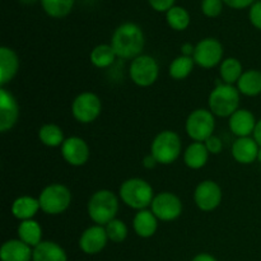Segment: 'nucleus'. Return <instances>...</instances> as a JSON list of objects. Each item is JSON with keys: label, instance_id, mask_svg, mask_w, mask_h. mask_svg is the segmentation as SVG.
Masks as SVG:
<instances>
[{"label": "nucleus", "instance_id": "obj_24", "mask_svg": "<svg viewBox=\"0 0 261 261\" xmlns=\"http://www.w3.org/2000/svg\"><path fill=\"white\" fill-rule=\"evenodd\" d=\"M237 89L240 93L247 97H255L261 94V71L257 69H249L244 71L237 82Z\"/></svg>", "mask_w": 261, "mask_h": 261}, {"label": "nucleus", "instance_id": "obj_11", "mask_svg": "<svg viewBox=\"0 0 261 261\" xmlns=\"http://www.w3.org/2000/svg\"><path fill=\"white\" fill-rule=\"evenodd\" d=\"M150 211L160 221L172 222L182 213V203L180 198L170 191L157 194L150 204Z\"/></svg>", "mask_w": 261, "mask_h": 261}, {"label": "nucleus", "instance_id": "obj_23", "mask_svg": "<svg viewBox=\"0 0 261 261\" xmlns=\"http://www.w3.org/2000/svg\"><path fill=\"white\" fill-rule=\"evenodd\" d=\"M209 154L211 153L208 152L204 143L194 142L185 149L184 162L191 170H200L208 162Z\"/></svg>", "mask_w": 261, "mask_h": 261}, {"label": "nucleus", "instance_id": "obj_34", "mask_svg": "<svg viewBox=\"0 0 261 261\" xmlns=\"http://www.w3.org/2000/svg\"><path fill=\"white\" fill-rule=\"evenodd\" d=\"M249 19L250 22H251V24L254 25L256 30L261 31V0L255 2L254 4L250 7Z\"/></svg>", "mask_w": 261, "mask_h": 261}, {"label": "nucleus", "instance_id": "obj_2", "mask_svg": "<svg viewBox=\"0 0 261 261\" xmlns=\"http://www.w3.org/2000/svg\"><path fill=\"white\" fill-rule=\"evenodd\" d=\"M87 212L92 221L98 226H106L111 221L116 218L119 212V199L116 194L111 190L102 189L96 191L89 198L87 204Z\"/></svg>", "mask_w": 261, "mask_h": 261}, {"label": "nucleus", "instance_id": "obj_43", "mask_svg": "<svg viewBox=\"0 0 261 261\" xmlns=\"http://www.w3.org/2000/svg\"><path fill=\"white\" fill-rule=\"evenodd\" d=\"M257 161H259V162L261 163V147H260V149H259V154H257Z\"/></svg>", "mask_w": 261, "mask_h": 261}, {"label": "nucleus", "instance_id": "obj_29", "mask_svg": "<svg viewBox=\"0 0 261 261\" xmlns=\"http://www.w3.org/2000/svg\"><path fill=\"white\" fill-rule=\"evenodd\" d=\"M166 22L173 31L181 32V31H185L190 25V13L184 7L175 5L166 13Z\"/></svg>", "mask_w": 261, "mask_h": 261}, {"label": "nucleus", "instance_id": "obj_26", "mask_svg": "<svg viewBox=\"0 0 261 261\" xmlns=\"http://www.w3.org/2000/svg\"><path fill=\"white\" fill-rule=\"evenodd\" d=\"M244 74L242 64L239 59L236 58H226L221 63L219 66V75L223 83L226 84H237L239 79Z\"/></svg>", "mask_w": 261, "mask_h": 261}, {"label": "nucleus", "instance_id": "obj_8", "mask_svg": "<svg viewBox=\"0 0 261 261\" xmlns=\"http://www.w3.org/2000/svg\"><path fill=\"white\" fill-rule=\"evenodd\" d=\"M129 75L133 83L139 87H150L157 82L160 75V65L150 55H139L133 59L129 66Z\"/></svg>", "mask_w": 261, "mask_h": 261}, {"label": "nucleus", "instance_id": "obj_17", "mask_svg": "<svg viewBox=\"0 0 261 261\" xmlns=\"http://www.w3.org/2000/svg\"><path fill=\"white\" fill-rule=\"evenodd\" d=\"M256 119L251 111L246 109H239L231 117H229L228 126L232 134L237 138L250 137L254 133L256 126Z\"/></svg>", "mask_w": 261, "mask_h": 261}, {"label": "nucleus", "instance_id": "obj_30", "mask_svg": "<svg viewBox=\"0 0 261 261\" xmlns=\"http://www.w3.org/2000/svg\"><path fill=\"white\" fill-rule=\"evenodd\" d=\"M116 54H115L114 48L111 45H107V43H101V45L96 46V47L92 50L89 59H91V63L93 64L96 68L105 69L111 66L115 63V59H116Z\"/></svg>", "mask_w": 261, "mask_h": 261}, {"label": "nucleus", "instance_id": "obj_35", "mask_svg": "<svg viewBox=\"0 0 261 261\" xmlns=\"http://www.w3.org/2000/svg\"><path fill=\"white\" fill-rule=\"evenodd\" d=\"M176 0H148V4L153 10L158 13H167L172 7H175Z\"/></svg>", "mask_w": 261, "mask_h": 261}, {"label": "nucleus", "instance_id": "obj_40", "mask_svg": "<svg viewBox=\"0 0 261 261\" xmlns=\"http://www.w3.org/2000/svg\"><path fill=\"white\" fill-rule=\"evenodd\" d=\"M191 261H217V259L213 255L206 254V252H201V254H198L196 256H194V259Z\"/></svg>", "mask_w": 261, "mask_h": 261}, {"label": "nucleus", "instance_id": "obj_6", "mask_svg": "<svg viewBox=\"0 0 261 261\" xmlns=\"http://www.w3.org/2000/svg\"><path fill=\"white\" fill-rule=\"evenodd\" d=\"M71 191L63 184L47 185L38 196L41 211L47 216H59L69 209L71 204Z\"/></svg>", "mask_w": 261, "mask_h": 261}, {"label": "nucleus", "instance_id": "obj_22", "mask_svg": "<svg viewBox=\"0 0 261 261\" xmlns=\"http://www.w3.org/2000/svg\"><path fill=\"white\" fill-rule=\"evenodd\" d=\"M32 261H68V255L56 242L42 241L33 247Z\"/></svg>", "mask_w": 261, "mask_h": 261}, {"label": "nucleus", "instance_id": "obj_4", "mask_svg": "<svg viewBox=\"0 0 261 261\" xmlns=\"http://www.w3.org/2000/svg\"><path fill=\"white\" fill-rule=\"evenodd\" d=\"M208 105L214 116L231 117L239 110L240 91L236 86L218 82L209 94Z\"/></svg>", "mask_w": 261, "mask_h": 261}, {"label": "nucleus", "instance_id": "obj_7", "mask_svg": "<svg viewBox=\"0 0 261 261\" xmlns=\"http://www.w3.org/2000/svg\"><path fill=\"white\" fill-rule=\"evenodd\" d=\"M186 133L194 142L204 143L208 138L214 135L216 119L211 110H194L186 119Z\"/></svg>", "mask_w": 261, "mask_h": 261}, {"label": "nucleus", "instance_id": "obj_21", "mask_svg": "<svg viewBox=\"0 0 261 261\" xmlns=\"http://www.w3.org/2000/svg\"><path fill=\"white\" fill-rule=\"evenodd\" d=\"M41 209L40 201L38 199L33 198V196L23 195L15 199L12 204V214L14 218L18 221H28V219H33V217L38 213Z\"/></svg>", "mask_w": 261, "mask_h": 261}, {"label": "nucleus", "instance_id": "obj_18", "mask_svg": "<svg viewBox=\"0 0 261 261\" xmlns=\"http://www.w3.org/2000/svg\"><path fill=\"white\" fill-rule=\"evenodd\" d=\"M19 69V58L13 48L8 46L0 47V86L5 87V84L13 81Z\"/></svg>", "mask_w": 261, "mask_h": 261}, {"label": "nucleus", "instance_id": "obj_32", "mask_svg": "<svg viewBox=\"0 0 261 261\" xmlns=\"http://www.w3.org/2000/svg\"><path fill=\"white\" fill-rule=\"evenodd\" d=\"M105 229H106L109 241H112L114 244H121V242H124L126 240L127 233H129V229H127V226L125 224V222L117 218H115L114 221L107 223L105 226Z\"/></svg>", "mask_w": 261, "mask_h": 261}, {"label": "nucleus", "instance_id": "obj_14", "mask_svg": "<svg viewBox=\"0 0 261 261\" xmlns=\"http://www.w3.org/2000/svg\"><path fill=\"white\" fill-rule=\"evenodd\" d=\"M19 106L15 97L4 87L0 88V132L7 133L17 124Z\"/></svg>", "mask_w": 261, "mask_h": 261}, {"label": "nucleus", "instance_id": "obj_25", "mask_svg": "<svg viewBox=\"0 0 261 261\" xmlns=\"http://www.w3.org/2000/svg\"><path fill=\"white\" fill-rule=\"evenodd\" d=\"M17 234L20 241L27 244L32 249L42 242V228L35 219L20 222L17 228Z\"/></svg>", "mask_w": 261, "mask_h": 261}, {"label": "nucleus", "instance_id": "obj_15", "mask_svg": "<svg viewBox=\"0 0 261 261\" xmlns=\"http://www.w3.org/2000/svg\"><path fill=\"white\" fill-rule=\"evenodd\" d=\"M107 242H109V237H107L105 227L94 224V226L88 227L82 233L79 239V249L87 255H96L106 247Z\"/></svg>", "mask_w": 261, "mask_h": 261}, {"label": "nucleus", "instance_id": "obj_37", "mask_svg": "<svg viewBox=\"0 0 261 261\" xmlns=\"http://www.w3.org/2000/svg\"><path fill=\"white\" fill-rule=\"evenodd\" d=\"M255 2L256 0H223L224 5L236 10H242L246 9V8H250Z\"/></svg>", "mask_w": 261, "mask_h": 261}, {"label": "nucleus", "instance_id": "obj_33", "mask_svg": "<svg viewBox=\"0 0 261 261\" xmlns=\"http://www.w3.org/2000/svg\"><path fill=\"white\" fill-rule=\"evenodd\" d=\"M223 0H201L200 9L205 17L217 18L223 12Z\"/></svg>", "mask_w": 261, "mask_h": 261}, {"label": "nucleus", "instance_id": "obj_9", "mask_svg": "<svg viewBox=\"0 0 261 261\" xmlns=\"http://www.w3.org/2000/svg\"><path fill=\"white\" fill-rule=\"evenodd\" d=\"M102 102L93 92H83L74 98L71 115L81 124H91L101 115Z\"/></svg>", "mask_w": 261, "mask_h": 261}, {"label": "nucleus", "instance_id": "obj_3", "mask_svg": "<svg viewBox=\"0 0 261 261\" xmlns=\"http://www.w3.org/2000/svg\"><path fill=\"white\" fill-rule=\"evenodd\" d=\"M119 195L125 205L135 211L147 209L155 196L150 184L140 177L125 180L120 186Z\"/></svg>", "mask_w": 261, "mask_h": 261}, {"label": "nucleus", "instance_id": "obj_19", "mask_svg": "<svg viewBox=\"0 0 261 261\" xmlns=\"http://www.w3.org/2000/svg\"><path fill=\"white\" fill-rule=\"evenodd\" d=\"M33 249L18 240H9L4 242L0 249L2 261H31L32 260Z\"/></svg>", "mask_w": 261, "mask_h": 261}, {"label": "nucleus", "instance_id": "obj_42", "mask_svg": "<svg viewBox=\"0 0 261 261\" xmlns=\"http://www.w3.org/2000/svg\"><path fill=\"white\" fill-rule=\"evenodd\" d=\"M18 2H19L20 4H24V5H33L37 2H40V0H18Z\"/></svg>", "mask_w": 261, "mask_h": 261}, {"label": "nucleus", "instance_id": "obj_5", "mask_svg": "<svg viewBox=\"0 0 261 261\" xmlns=\"http://www.w3.org/2000/svg\"><path fill=\"white\" fill-rule=\"evenodd\" d=\"M182 144L180 135L172 130H163L155 135L150 144V154L157 160L158 165H171L180 157Z\"/></svg>", "mask_w": 261, "mask_h": 261}, {"label": "nucleus", "instance_id": "obj_31", "mask_svg": "<svg viewBox=\"0 0 261 261\" xmlns=\"http://www.w3.org/2000/svg\"><path fill=\"white\" fill-rule=\"evenodd\" d=\"M194 65H195V61L191 56L180 55L170 64L168 73H170L171 78L175 79V81H182L190 75Z\"/></svg>", "mask_w": 261, "mask_h": 261}, {"label": "nucleus", "instance_id": "obj_38", "mask_svg": "<svg viewBox=\"0 0 261 261\" xmlns=\"http://www.w3.org/2000/svg\"><path fill=\"white\" fill-rule=\"evenodd\" d=\"M142 165H143V167L147 168V170H153V168H154L155 166L158 165V162L152 154H148V155H145L144 158H143Z\"/></svg>", "mask_w": 261, "mask_h": 261}, {"label": "nucleus", "instance_id": "obj_36", "mask_svg": "<svg viewBox=\"0 0 261 261\" xmlns=\"http://www.w3.org/2000/svg\"><path fill=\"white\" fill-rule=\"evenodd\" d=\"M204 144H205L206 149H208V152L211 154H219L222 152V149H223V142L217 135H212L211 138H208L204 142Z\"/></svg>", "mask_w": 261, "mask_h": 261}, {"label": "nucleus", "instance_id": "obj_16", "mask_svg": "<svg viewBox=\"0 0 261 261\" xmlns=\"http://www.w3.org/2000/svg\"><path fill=\"white\" fill-rule=\"evenodd\" d=\"M259 149V144L255 142L254 138H237L232 144V157L241 165H251L257 161Z\"/></svg>", "mask_w": 261, "mask_h": 261}, {"label": "nucleus", "instance_id": "obj_20", "mask_svg": "<svg viewBox=\"0 0 261 261\" xmlns=\"http://www.w3.org/2000/svg\"><path fill=\"white\" fill-rule=\"evenodd\" d=\"M133 228L139 237L149 239V237L154 236V233L157 232L158 218L153 214L152 211H148V209L138 211L133 219Z\"/></svg>", "mask_w": 261, "mask_h": 261}, {"label": "nucleus", "instance_id": "obj_28", "mask_svg": "<svg viewBox=\"0 0 261 261\" xmlns=\"http://www.w3.org/2000/svg\"><path fill=\"white\" fill-rule=\"evenodd\" d=\"M38 139L43 145L50 148L61 147L65 142L63 129L56 124H45L41 126L38 130Z\"/></svg>", "mask_w": 261, "mask_h": 261}, {"label": "nucleus", "instance_id": "obj_41", "mask_svg": "<svg viewBox=\"0 0 261 261\" xmlns=\"http://www.w3.org/2000/svg\"><path fill=\"white\" fill-rule=\"evenodd\" d=\"M252 135H254L252 138L255 139V142L259 144V147H261V119L256 122V126H255V130L254 133H252Z\"/></svg>", "mask_w": 261, "mask_h": 261}, {"label": "nucleus", "instance_id": "obj_13", "mask_svg": "<svg viewBox=\"0 0 261 261\" xmlns=\"http://www.w3.org/2000/svg\"><path fill=\"white\" fill-rule=\"evenodd\" d=\"M89 147L84 139L79 137H69L61 145V155L66 163L74 167L84 166L89 160Z\"/></svg>", "mask_w": 261, "mask_h": 261}, {"label": "nucleus", "instance_id": "obj_12", "mask_svg": "<svg viewBox=\"0 0 261 261\" xmlns=\"http://www.w3.org/2000/svg\"><path fill=\"white\" fill-rule=\"evenodd\" d=\"M222 189L216 181L204 180L196 186L194 191V201L203 212H213L222 203Z\"/></svg>", "mask_w": 261, "mask_h": 261}, {"label": "nucleus", "instance_id": "obj_1", "mask_svg": "<svg viewBox=\"0 0 261 261\" xmlns=\"http://www.w3.org/2000/svg\"><path fill=\"white\" fill-rule=\"evenodd\" d=\"M117 58L129 60L142 55L145 46L144 32L137 23L125 22L112 33L111 43Z\"/></svg>", "mask_w": 261, "mask_h": 261}, {"label": "nucleus", "instance_id": "obj_39", "mask_svg": "<svg viewBox=\"0 0 261 261\" xmlns=\"http://www.w3.org/2000/svg\"><path fill=\"white\" fill-rule=\"evenodd\" d=\"M194 51H195V46H194L193 43L185 42L182 43V46H181V55L191 56V58H193Z\"/></svg>", "mask_w": 261, "mask_h": 261}, {"label": "nucleus", "instance_id": "obj_27", "mask_svg": "<svg viewBox=\"0 0 261 261\" xmlns=\"http://www.w3.org/2000/svg\"><path fill=\"white\" fill-rule=\"evenodd\" d=\"M43 12L51 18L61 19L68 17L73 10L75 0H40Z\"/></svg>", "mask_w": 261, "mask_h": 261}, {"label": "nucleus", "instance_id": "obj_10", "mask_svg": "<svg viewBox=\"0 0 261 261\" xmlns=\"http://www.w3.org/2000/svg\"><path fill=\"white\" fill-rule=\"evenodd\" d=\"M223 45L217 38L206 37L195 45L193 59L200 68L212 69L223 61Z\"/></svg>", "mask_w": 261, "mask_h": 261}]
</instances>
